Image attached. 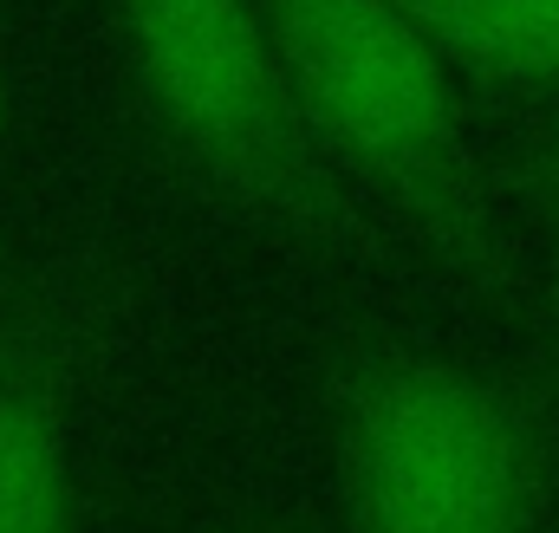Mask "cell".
I'll use <instances>...</instances> for the list:
<instances>
[{
	"label": "cell",
	"mask_w": 559,
	"mask_h": 533,
	"mask_svg": "<svg viewBox=\"0 0 559 533\" xmlns=\"http://www.w3.org/2000/svg\"><path fill=\"white\" fill-rule=\"evenodd\" d=\"M143 131L222 209L299 241H352L358 215L274 72L254 0H111Z\"/></svg>",
	"instance_id": "cell-3"
},
{
	"label": "cell",
	"mask_w": 559,
	"mask_h": 533,
	"mask_svg": "<svg viewBox=\"0 0 559 533\" xmlns=\"http://www.w3.org/2000/svg\"><path fill=\"white\" fill-rule=\"evenodd\" d=\"M332 462L352 533H534L547 423L501 371L384 345L338 378Z\"/></svg>",
	"instance_id": "cell-2"
},
{
	"label": "cell",
	"mask_w": 559,
	"mask_h": 533,
	"mask_svg": "<svg viewBox=\"0 0 559 533\" xmlns=\"http://www.w3.org/2000/svg\"><path fill=\"white\" fill-rule=\"evenodd\" d=\"M455 85L559 98V0H391Z\"/></svg>",
	"instance_id": "cell-5"
},
{
	"label": "cell",
	"mask_w": 559,
	"mask_h": 533,
	"mask_svg": "<svg viewBox=\"0 0 559 533\" xmlns=\"http://www.w3.org/2000/svg\"><path fill=\"white\" fill-rule=\"evenodd\" d=\"M274 72L332 176L365 182L468 280L501 273L462 92L391 0H254Z\"/></svg>",
	"instance_id": "cell-1"
},
{
	"label": "cell",
	"mask_w": 559,
	"mask_h": 533,
	"mask_svg": "<svg viewBox=\"0 0 559 533\" xmlns=\"http://www.w3.org/2000/svg\"><path fill=\"white\" fill-rule=\"evenodd\" d=\"M0 125H7V92H0Z\"/></svg>",
	"instance_id": "cell-7"
},
{
	"label": "cell",
	"mask_w": 559,
	"mask_h": 533,
	"mask_svg": "<svg viewBox=\"0 0 559 533\" xmlns=\"http://www.w3.org/2000/svg\"><path fill=\"white\" fill-rule=\"evenodd\" d=\"M72 371V299L0 266V533H79Z\"/></svg>",
	"instance_id": "cell-4"
},
{
	"label": "cell",
	"mask_w": 559,
	"mask_h": 533,
	"mask_svg": "<svg viewBox=\"0 0 559 533\" xmlns=\"http://www.w3.org/2000/svg\"><path fill=\"white\" fill-rule=\"evenodd\" d=\"M534 202H540V222H547V248H554V293H559V137L540 150V163H534Z\"/></svg>",
	"instance_id": "cell-6"
}]
</instances>
